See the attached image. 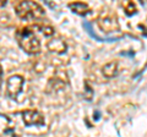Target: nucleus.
Listing matches in <instances>:
<instances>
[{
  "mask_svg": "<svg viewBox=\"0 0 147 137\" xmlns=\"http://www.w3.org/2000/svg\"><path fill=\"white\" fill-rule=\"evenodd\" d=\"M15 37L21 49H24L27 54L33 55L40 52V42L31 27H24V28L17 30Z\"/></svg>",
  "mask_w": 147,
  "mask_h": 137,
  "instance_id": "f257e3e1",
  "label": "nucleus"
},
{
  "mask_svg": "<svg viewBox=\"0 0 147 137\" xmlns=\"http://www.w3.org/2000/svg\"><path fill=\"white\" fill-rule=\"evenodd\" d=\"M16 15L21 20L33 21L44 16V9L36 1H20L15 5Z\"/></svg>",
  "mask_w": 147,
  "mask_h": 137,
  "instance_id": "f03ea898",
  "label": "nucleus"
},
{
  "mask_svg": "<svg viewBox=\"0 0 147 137\" xmlns=\"http://www.w3.org/2000/svg\"><path fill=\"white\" fill-rule=\"evenodd\" d=\"M25 83L24 77L20 75H13L11 77H9L6 81V94L9 98L16 99L17 95L21 93L22 86Z\"/></svg>",
  "mask_w": 147,
  "mask_h": 137,
  "instance_id": "7ed1b4c3",
  "label": "nucleus"
},
{
  "mask_svg": "<svg viewBox=\"0 0 147 137\" xmlns=\"http://www.w3.org/2000/svg\"><path fill=\"white\" fill-rule=\"evenodd\" d=\"M22 119L26 126H42L44 125V115L37 109H27L22 111Z\"/></svg>",
  "mask_w": 147,
  "mask_h": 137,
  "instance_id": "20e7f679",
  "label": "nucleus"
},
{
  "mask_svg": "<svg viewBox=\"0 0 147 137\" xmlns=\"http://www.w3.org/2000/svg\"><path fill=\"white\" fill-rule=\"evenodd\" d=\"M98 25L100 27V30L104 32H112L114 30H118V21L114 16H104L103 19H100L98 21Z\"/></svg>",
  "mask_w": 147,
  "mask_h": 137,
  "instance_id": "39448f33",
  "label": "nucleus"
},
{
  "mask_svg": "<svg viewBox=\"0 0 147 137\" xmlns=\"http://www.w3.org/2000/svg\"><path fill=\"white\" fill-rule=\"evenodd\" d=\"M47 45H48V49L50 50V52L59 53V54L66 52V43L64 42L63 39H60V38L50 40V42H48Z\"/></svg>",
  "mask_w": 147,
  "mask_h": 137,
  "instance_id": "423d86ee",
  "label": "nucleus"
},
{
  "mask_svg": "<svg viewBox=\"0 0 147 137\" xmlns=\"http://www.w3.org/2000/svg\"><path fill=\"white\" fill-rule=\"evenodd\" d=\"M119 72V68H118V62L117 61H110L108 64H105L102 68V74L107 77V79H113L115 77Z\"/></svg>",
  "mask_w": 147,
  "mask_h": 137,
  "instance_id": "0eeeda50",
  "label": "nucleus"
},
{
  "mask_svg": "<svg viewBox=\"0 0 147 137\" xmlns=\"http://www.w3.org/2000/svg\"><path fill=\"white\" fill-rule=\"evenodd\" d=\"M69 9H70L72 12H75L80 16H85L90 12L88 5L85 3H70L69 4Z\"/></svg>",
  "mask_w": 147,
  "mask_h": 137,
  "instance_id": "6e6552de",
  "label": "nucleus"
},
{
  "mask_svg": "<svg viewBox=\"0 0 147 137\" xmlns=\"http://www.w3.org/2000/svg\"><path fill=\"white\" fill-rule=\"evenodd\" d=\"M125 12L127 16H131L136 13V5L134 3H127V5L125 6Z\"/></svg>",
  "mask_w": 147,
  "mask_h": 137,
  "instance_id": "1a4fd4ad",
  "label": "nucleus"
},
{
  "mask_svg": "<svg viewBox=\"0 0 147 137\" xmlns=\"http://www.w3.org/2000/svg\"><path fill=\"white\" fill-rule=\"evenodd\" d=\"M39 30L42 31L43 34L47 36V37L54 34V28H53V27H50V26H42V27H39Z\"/></svg>",
  "mask_w": 147,
  "mask_h": 137,
  "instance_id": "9d476101",
  "label": "nucleus"
},
{
  "mask_svg": "<svg viewBox=\"0 0 147 137\" xmlns=\"http://www.w3.org/2000/svg\"><path fill=\"white\" fill-rule=\"evenodd\" d=\"M85 86H86V93H85V98L90 100V99L92 98V95H93V92H92V89H91V87L88 86V83H87V82L85 83Z\"/></svg>",
  "mask_w": 147,
  "mask_h": 137,
  "instance_id": "9b49d317",
  "label": "nucleus"
},
{
  "mask_svg": "<svg viewBox=\"0 0 147 137\" xmlns=\"http://www.w3.org/2000/svg\"><path fill=\"white\" fill-rule=\"evenodd\" d=\"M1 83H3V67L0 65V86H1Z\"/></svg>",
  "mask_w": 147,
  "mask_h": 137,
  "instance_id": "f8f14e48",
  "label": "nucleus"
},
{
  "mask_svg": "<svg viewBox=\"0 0 147 137\" xmlns=\"http://www.w3.org/2000/svg\"><path fill=\"white\" fill-rule=\"evenodd\" d=\"M6 1H3V3H0V6H3V5H5Z\"/></svg>",
  "mask_w": 147,
  "mask_h": 137,
  "instance_id": "ddd939ff",
  "label": "nucleus"
}]
</instances>
